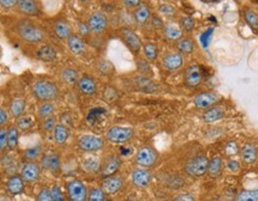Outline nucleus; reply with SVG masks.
<instances>
[{"mask_svg":"<svg viewBox=\"0 0 258 201\" xmlns=\"http://www.w3.org/2000/svg\"><path fill=\"white\" fill-rule=\"evenodd\" d=\"M120 35H121L123 42L127 45V47L130 50L131 53L135 54V55L139 54V51L142 47L141 40L139 39V36H137L131 29L122 28L121 30H120Z\"/></svg>","mask_w":258,"mask_h":201,"instance_id":"nucleus-7","label":"nucleus"},{"mask_svg":"<svg viewBox=\"0 0 258 201\" xmlns=\"http://www.w3.org/2000/svg\"><path fill=\"white\" fill-rule=\"evenodd\" d=\"M105 201H113L111 199H108V200H105Z\"/></svg>","mask_w":258,"mask_h":201,"instance_id":"nucleus-58","label":"nucleus"},{"mask_svg":"<svg viewBox=\"0 0 258 201\" xmlns=\"http://www.w3.org/2000/svg\"><path fill=\"white\" fill-rule=\"evenodd\" d=\"M137 70H139V72L143 77L152 73V67L150 62H147L146 60H137Z\"/></svg>","mask_w":258,"mask_h":201,"instance_id":"nucleus-45","label":"nucleus"},{"mask_svg":"<svg viewBox=\"0 0 258 201\" xmlns=\"http://www.w3.org/2000/svg\"><path fill=\"white\" fill-rule=\"evenodd\" d=\"M67 45L70 50L72 51V54H74V55H82V54H84L86 45L84 40L80 36L72 35L70 39L67 40Z\"/></svg>","mask_w":258,"mask_h":201,"instance_id":"nucleus-20","label":"nucleus"},{"mask_svg":"<svg viewBox=\"0 0 258 201\" xmlns=\"http://www.w3.org/2000/svg\"><path fill=\"white\" fill-rule=\"evenodd\" d=\"M7 146V129L0 128V152L4 151Z\"/></svg>","mask_w":258,"mask_h":201,"instance_id":"nucleus-48","label":"nucleus"},{"mask_svg":"<svg viewBox=\"0 0 258 201\" xmlns=\"http://www.w3.org/2000/svg\"><path fill=\"white\" fill-rule=\"evenodd\" d=\"M54 139L57 144H65L67 142L68 137H70V129L67 128V126L59 123L56 125L55 129H54Z\"/></svg>","mask_w":258,"mask_h":201,"instance_id":"nucleus-30","label":"nucleus"},{"mask_svg":"<svg viewBox=\"0 0 258 201\" xmlns=\"http://www.w3.org/2000/svg\"><path fill=\"white\" fill-rule=\"evenodd\" d=\"M133 17L137 24H145L150 19L151 10L145 4H141L139 7H136L133 12Z\"/></svg>","mask_w":258,"mask_h":201,"instance_id":"nucleus-26","label":"nucleus"},{"mask_svg":"<svg viewBox=\"0 0 258 201\" xmlns=\"http://www.w3.org/2000/svg\"><path fill=\"white\" fill-rule=\"evenodd\" d=\"M120 166H121V160L117 156H109L107 159L104 160L103 163L102 168V176L103 177H109V176H114L116 174V171L119 170Z\"/></svg>","mask_w":258,"mask_h":201,"instance_id":"nucleus-16","label":"nucleus"},{"mask_svg":"<svg viewBox=\"0 0 258 201\" xmlns=\"http://www.w3.org/2000/svg\"><path fill=\"white\" fill-rule=\"evenodd\" d=\"M55 113V107L51 104L50 102H43L39 108V116L41 119H48V117L53 116V114Z\"/></svg>","mask_w":258,"mask_h":201,"instance_id":"nucleus-38","label":"nucleus"},{"mask_svg":"<svg viewBox=\"0 0 258 201\" xmlns=\"http://www.w3.org/2000/svg\"><path fill=\"white\" fill-rule=\"evenodd\" d=\"M173 201H196V200H195V197L193 194L183 193V194H179L178 197L174 198Z\"/></svg>","mask_w":258,"mask_h":201,"instance_id":"nucleus-50","label":"nucleus"},{"mask_svg":"<svg viewBox=\"0 0 258 201\" xmlns=\"http://www.w3.org/2000/svg\"><path fill=\"white\" fill-rule=\"evenodd\" d=\"M159 12L162 13L163 16L168 17V18H171V17H173L174 13H176V8H174L170 4H160Z\"/></svg>","mask_w":258,"mask_h":201,"instance_id":"nucleus-44","label":"nucleus"},{"mask_svg":"<svg viewBox=\"0 0 258 201\" xmlns=\"http://www.w3.org/2000/svg\"><path fill=\"white\" fill-rule=\"evenodd\" d=\"M17 8L19 12L30 14V16H37L40 13L39 5L33 0H19V1H17Z\"/></svg>","mask_w":258,"mask_h":201,"instance_id":"nucleus-21","label":"nucleus"},{"mask_svg":"<svg viewBox=\"0 0 258 201\" xmlns=\"http://www.w3.org/2000/svg\"><path fill=\"white\" fill-rule=\"evenodd\" d=\"M100 187H102L105 194H115L123 187V180L121 177L115 176V175L114 176L104 177L102 183H100Z\"/></svg>","mask_w":258,"mask_h":201,"instance_id":"nucleus-14","label":"nucleus"},{"mask_svg":"<svg viewBox=\"0 0 258 201\" xmlns=\"http://www.w3.org/2000/svg\"><path fill=\"white\" fill-rule=\"evenodd\" d=\"M78 146L82 151L96 152L104 148V140L97 136H92V134H85L79 138Z\"/></svg>","mask_w":258,"mask_h":201,"instance_id":"nucleus-6","label":"nucleus"},{"mask_svg":"<svg viewBox=\"0 0 258 201\" xmlns=\"http://www.w3.org/2000/svg\"><path fill=\"white\" fill-rule=\"evenodd\" d=\"M17 33L22 37L24 41L35 43L42 41L43 37H44V33L40 27H37L35 23L27 21V19H23L18 23L17 25Z\"/></svg>","mask_w":258,"mask_h":201,"instance_id":"nucleus-1","label":"nucleus"},{"mask_svg":"<svg viewBox=\"0 0 258 201\" xmlns=\"http://www.w3.org/2000/svg\"><path fill=\"white\" fill-rule=\"evenodd\" d=\"M77 84H78L80 93L87 95V96H92V95L97 93V83L94 82V79L91 78V77H82V78H79Z\"/></svg>","mask_w":258,"mask_h":201,"instance_id":"nucleus-18","label":"nucleus"},{"mask_svg":"<svg viewBox=\"0 0 258 201\" xmlns=\"http://www.w3.org/2000/svg\"><path fill=\"white\" fill-rule=\"evenodd\" d=\"M123 5H125L126 7H139L140 5H141V2L137 1V0H126V1H123Z\"/></svg>","mask_w":258,"mask_h":201,"instance_id":"nucleus-56","label":"nucleus"},{"mask_svg":"<svg viewBox=\"0 0 258 201\" xmlns=\"http://www.w3.org/2000/svg\"><path fill=\"white\" fill-rule=\"evenodd\" d=\"M236 201H258V189L240 192Z\"/></svg>","mask_w":258,"mask_h":201,"instance_id":"nucleus-39","label":"nucleus"},{"mask_svg":"<svg viewBox=\"0 0 258 201\" xmlns=\"http://www.w3.org/2000/svg\"><path fill=\"white\" fill-rule=\"evenodd\" d=\"M61 79L62 82L67 83V84H76L79 80L78 72L74 70V68H65L61 72Z\"/></svg>","mask_w":258,"mask_h":201,"instance_id":"nucleus-35","label":"nucleus"},{"mask_svg":"<svg viewBox=\"0 0 258 201\" xmlns=\"http://www.w3.org/2000/svg\"><path fill=\"white\" fill-rule=\"evenodd\" d=\"M243 16L246 24H248L255 33H258V14L255 12L252 8H245Z\"/></svg>","mask_w":258,"mask_h":201,"instance_id":"nucleus-31","label":"nucleus"},{"mask_svg":"<svg viewBox=\"0 0 258 201\" xmlns=\"http://www.w3.org/2000/svg\"><path fill=\"white\" fill-rule=\"evenodd\" d=\"M33 91L36 99L44 100V102L55 100L57 95H59L57 85L55 83L49 82V80H39V82H36L33 86Z\"/></svg>","mask_w":258,"mask_h":201,"instance_id":"nucleus-2","label":"nucleus"},{"mask_svg":"<svg viewBox=\"0 0 258 201\" xmlns=\"http://www.w3.org/2000/svg\"><path fill=\"white\" fill-rule=\"evenodd\" d=\"M184 64V57L180 53H169L163 57V66L169 71L179 70Z\"/></svg>","mask_w":258,"mask_h":201,"instance_id":"nucleus-15","label":"nucleus"},{"mask_svg":"<svg viewBox=\"0 0 258 201\" xmlns=\"http://www.w3.org/2000/svg\"><path fill=\"white\" fill-rule=\"evenodd\" d=\"M37 57L44 62H50L56 57V50L51 46H43L37 50Z\"/></svg>","mask_w":258,"mask_h":201,"instance_id":"nucleus-29","label":"nucleus"},{"mask_svg":"<svg viewBox=\"0 0 258 201\" xmlns=\"http://www.w3.org/2000/svg\"><path fill=\"white\" fill-rule=\"evenodd\" d=\"M83 169L87 172H96L100 168V162L98 157H86L82 163Z\"/></svg>","mask_w":258,"mask_h":201,"instance_id":"nucleus-33","label":"nucleus"},{"mask_svg":"<svg viewBox=\"0 0 258 201\" xmlns=\"http://www.w3.org/2000/svg\"><path fill=\"white\" fill-rule=\"evenodd\" d=\"M203 80L202 68L199 65H190L184 71V83L189 88H196Z\"/></svg>","mask_w":258,"mask_h":201,"instance_id":"nucleus-9","label":"nucleus"},{"mask_svg":"<svg viewBox=\"0 0 258 201\" xmlns=\"http://www.w3.org/2000/svg\"><path fill=\"white\" fill-rule=\"evenodd\" d=\"M79 33L82 35H87L90 33V29L87 27V23H79Z\"/></svg>","mask_w":258,"mask_h":201,"instance_id":"nucleus-57","label":"nucleus"},{"mask_svg":"<svg viewBox=\"0 0 258 201\" xmlns=\"http://www.w3.org/2000/svg\"><path fill=\"white\" fill-rule=\"evenodd\" d=\"M135 84L139 86V89H141L142 91H146V93H153V91H156L158 88L151 79H148L147 77H143V76L135 78Z\"/></svg>","mask_w":258,"mask_h":201,"instance_id":"nucleus-32","label":"nucleus"},{"mask_svg":"<svg viewBox=\"0 0 258 201\" xmlns=\"http://www.w3.org/2000/svg\"><path fill=\"white\" fill-rule=\"evenodd\" d=\"M226 166H227V169L229 171H233V172H237L238 170H239V168H240V165H239V163L237 162V160H228L227 162V164H226Z\"/></svg>","mask_w":258,"mask_h":201,"instance_id":"nucleus-52","label":"nucleus"},{"mask_svg":"<svg viewBox=\"0 0 258 201\" xmlns=\"http://www.w3.org/2000/svg\"><path fill=\"white\" fill-rule=\"evenodd\" d=\"M87 27L91 33H103L108 27V18L103 12H94L88 17Z\"/></svg>","mask_w":258,"mask_h":201,"instance_id":"nucleus-10","label":"nucleus"},{"mask_svg":"<svg viewBox=\"0 0 258 201\" xmlns=\"http://www.w3.org/2000/svg\"><path fill=\"white\" fill-rule=\"evenodd\" d=\"M87 201H105V193L102 188H93L88 193Z\"/></svg>","mask_w":258,"mask_h":201,"instance_id":"nucleus-42","label":"nucleus"},{"mask_svg":"<svg viewBox=\"0 0 258 201\" xmlns=\"http://www.w3.org/2000/svg\"><path fill=\"white\" fill-rule=\"evenodd\" d=\"M222 158L221 157H214L213 159L209 160V164H208V175L213 179H216L221 175L222 172Z\"/></svg>","mask_w":258,"mask_h":201,"instance_id":"nucleus-27","label":"nucleus"},{"mask_svg":"<svg viewBox=\"0 0 258 201\" xmlns=\"http://www.w3.org/2000/svg\"><path fill=\"white\" fill-rule=\"evenodd\" d=\"M33 126V120L31 117H21L17 122V128H21V129H28Z\"/></svg>","mask_w":258,"mask_h":201,"instance_id":"nucleus-47","label":"nucleus"},{"mask_svg":"<svg viewBox=\"0 0 258 201\" xmlns=\"http://www.w3.org/2000/svg\"><path fill=\"white\" fill-rule=\"evenodd\" d=\"M130 177L131 182L136 187H147L152 181V174L146 169H135Z\"/></svg>","mask_w":258,"mask_h":201,"instance_id":"nucleus-17","label":"nucleus"},{"mask_svg":"<svg viewBox=\"0 0 258 201\" xmlns=\"http://www.w3.org/2000/svg\"><path fill=\"white\" fill-rule=\"evenodd\" d=\"M208 164H209L208 158L206 157L205 154H200V156H196L186 163L184 170L189 176L201 177L207 172Z\"/></svg>","mask_w":258,"mask_h":201,"instance_id":"nucleus-3","label":"nucleus"},{"mask_svg":"<svg viewBox=\"0 0 258 201\" xmlns=\"http://www.w3.org/2000/svg\"><path fill=\"white\" fill-rule=\"evenodd\" d=\"M164 33L166 39L170 40V41H178L183 37L182 29L174 23H168V24L164 25Z\"/></svg>","mask_w":258,"mask_h":201,"instance_id":"nucleus-24","label":"nucleus"},{"mask_svg":"<svg viewBox=\"0 0 258 201\" xmlns=\"http://www.w3.org/2000/svg\"><path fill=\"white\" fill-rule=\"evenodd\" d=\"M211 201H219V200H211Z\"/></svg>","mask_w":258,"mask_h":201,"instance_id":"nucleus-59","label":"nucleus"},{"mask_svg":"<svg viewBox=\"0 0 258 201\" xmlns=\"http://www.w3.org/2000/svg\"><path fill=\"white\" fill-rule=\"evenodd\" d=\"M18 128L14 127V126H11L10 128L7 129V148L10 150H14V149L18 146Z\"/></svg>","mask_w":258,"mask_h":201,"instance_id":"nucleus-34","label":"nucleus"},{"mask_svg":"<svg viewBox=\"0 0 258 201\" xmlns=\"http://www.w3.org/2000/svg\"><path fill=\"white\" fill-rule=\"evenodd\" d=\"M219 97L215 93H201L194 97V104L195 107L199 109H209L214 107V104H216Z\"/></svg>","mask_w":258,"mask_h":201,"instance_id":"nucleus-11","label":"nucleus"},{"mask_svg":"<svg viewBox=\"0 0 258 201\" xmlns=\"http://www.w3.org/2000/svg\"><path fill=\"white\" fill-rule=\"evenodd\" d=\"M157 158L158 154L157 152L154 151V149L150 148V146H142V148L139 149V151L136 152L135 162L136 164H139L140 166L148 168V166L156 164Z\"/></svg>","mask_w":258,"mask_h":201,"instance_id":"nucleus-8","label":"nucleus"},{"mask_svg":"<svg viewBox=\"0 0 258 201\" xmlns=\"http://www.w3.org/2000/svg\"><path fill=\"white\" fill-rule=\"evenodd\" d=\"M7 120H8L7 111L5 110V109L0 108V128H1L2 125H5V123L7 122Z\"/></svg>","mask_w":258,"mask_h":201,"instance_id":"nucleus-53","label":"nucleus"},{"mask_svg":"<svg viewBox=\"0 0 258 201\" xmlns=\"http://www.w3.org/2000/svg\"><path fill=\"white\" fill-rule=\"evenodd\" d=\"M0 5L5 8H11L17 6V1L16 0H0Z\"/></svg>","mask_w":258,"mask_h":201,"instance_id":"nucleus-54","label":"nucleus"},{"mask_svg":"<svg viewBox=\"0 0 258 201\" xmlns=\"http://www.w3.org/2000/svg\"><path fill=\"white\" fill-rule=\"evenodd\" d=\"M152 25L156 29H163L164 28V22L159 16H153L152 17Z\"/></svg>","mask_w":258,"mask_h":201,"instance_id":"nucleus-51","label":"nucleus"},{"mask_svg":"<svg viewBox=\"0 0 258 201\" xmlns=\"http://www.w3.org/2000/svg\"><path fill=\"white\" fill-rule=\"evenodd\" d=\"M50 194L51 198H53V201H65L64 194H62V192L60 191V188L57 186L51 187Z\"/></svg>","mask_w":258,"mask_h":201,"instance_id":"nucleus-46","label":"nucleus"},{"mask_svg":"<svg viewBox=\"0 0 258 201\" xmlns=\"http://www.w3.org/2000/svg\"><path fill=\"white\" fill-rule=\"evenodd\" d=\"M54 31H55L56 36L61 40H68L73 35L72 34V28L67 22L65 21H59L54 25Z\"/></svg>","mask_w":258,"mask_h":201,"instance_id":"nucleus-25","label":"nucleus"},{"mask_svg":"<svg viewBox=\"0 0 258 201\" xmlns=\"http://www.w3.org/2000/svg\"><path fill=\"white\" fill-rule=\"evenodd\" d=\"M41 166L45 170L55 174L60 170V156L54 151H48L42 154Z\"/></svg>","mask_w":258,"mask_h":201,"instance_id":"nucleus-12","label":"nucleus"},{"mask_svg":"<svg viewBox=\"0 0 258 201\" xmlns=\"http://www.w3.org/2000/svg\"><path fill=\"white\" fill-rule=\"evenodd\" d=\"M134 136V129L131 127L115 126L107 132V139L114 144H125L129 142Z\"/></svg>","mask_w":258,"mask_h":201,"instance_id":"nucleus-4","label":"nucleus"},{"mask_svg":"<svg viewBox=\"0 0 258 201\" xmlns=\"http://www.w3.org/2000/svg\"><path fill=\"white\" fill-rule=\"evenodd\" d=\"M212 33H213V30H212V29H209L208 31H206V33L203 34L202 36H201V41L203 42V45H205L206 47H207V45H208V42H209V39H211V37H212Z\"/></svg>","mask_w":258,"mask_h":201,"instance_id":"nucleus-55","label":"nucleus"},{"mask_svg":"<svg viewBox=\"0 0 258 201\" xmlns=\"http://www.w3.org/2000/svg\"><path fill=\"white\" fill-rule=\"evenodd\" d=\"M223 115H225V109L222 107H212L203 113L202 120L206 123H213L219 121Z\"/></svg>","mask_w":258,"mask_h":201,"instance_id":"nucleus-22","label":"nucleus"},{"mask_svg":"<svg viewBox=\"0 0 258 201\" xmlns=\"http://www.w3.org/2000/svg\"><path fill=\"white\" fill-rule=\"evenodd\" d=\"M176 47L178 50V53L183 54H191L195 50V42L190 37H182L176 43Z\"/></svg>","mask_w":258,"mask_h":201,"instance_id":"nucleus-28","label":"nucleus"},{"mask_svg":"<svg viewBox=\"0 0 258 201\" xmlns=\"http://www.w3.org/2000/svg\"><path fill=\"white\" fill-rule=\"evenodd\" d=\"M42 154V148L41 146H34V148L27 149L24 152H23V156H24L25 159L30 160H35L36 158H39Z\"/></svg>","mask_w":258,"mask_h":201,"instance_id":"nucleus-40","label":"nucleus"},{"mask_svg":"<svg viewBox=\"0 0 258 201\" xmlns=\"http://www.w3.org/2000/svg\"><path fill=\"white\" fill-rule=\"evenodd\" d=\"M37 201H53V198H51L49 189L43 188L42 191L39 193V197H37Z\"/></svg>","mask_w":258,"mask_h":201,"instance_id":"nucleus-49","label":"nucleus"},{"mask_svg":"<svg viewBox=\"0 0 258 201\" xmlns=\"http://www.w3.org/2000/svg\"><path fill=\"white\" fill-rule=\"evenodd\" d=\"M7 191L13 195L21 194L24 191V181L22 176H18V175L11 176L7 181Z\"/></svg>","mask_w":258,"mask_h":201,"instance_id":"nucleus-23","label":"nucleus"},{"mask_svg":"<svg viewBox=\"0 0 258 201\" xmlns=\"http://www.w3.org/2000/svg\"><path fill=\"white\" fill-rule=\"evenodd\" d=\"M67 197L71 201H87V188L82 181H70L67 183Z\"/></svg>","mask_w":258,"mask_h":201,"instance_id":"nucleus-5","label":"nucleus"},{"mask_svg":"<svg viewBox=\"0 0 258 201\" xmlns=\"http://www.w3.org/2000/svg\"><path fill=\"white\" fill-rule=\"evenodd\" d=\"M41 168L35 162H28L22 168V179L24 182H35L39 180Z\"/></svg>","mask_w":258,"mask_h":201,"instance_id":"nucleus-13","label":"nucleus"},{"mask_svg":"<svg viewBox=\"0 0 258 201\" xmlns=\"http://www.w3.org/2000/svg\"><path fill=\"white\" fill-rule=\"evenodd\" d=\"M179 28L182 29V31L184 30V31H188V33H190V31H193L195 29V19L190 16L183 17V18H180L179 21Z\"/></svg>","mask_w":258,"mask_h":201,"instance_id":"nucleus-41","label":"nucleus"},{"mask_svg":"<svg viewBox=\"0 0 258 201\" xmlns=\"http://www.w3.org/2000/svg\"><path fill=\"white\" fill-rule=\"evenodd\" d=\"M25 110V102L22 99H16L11 102L10 111L14 117H19Z\"/></svg>","mask_w":258,"mask_h":201,"instance_id":"nucleus-36","label":"nucleus"},{"mask_svg":"<svg viewBox=\"0 0 258 201\" xmlns=\"http://www.w3.org/2000/svg\"><path fill=\"white\" fill-rule=\"evenodd\" d=\"M143 54L148 61H156L158 57V48L154 43L147 42L143 46Z\"/></svg>","mask_w":258,"mask_h":201,"instance_id":"nucleus-37","label":"nucleus"},{"mask_svg":"<svg viewBox=\"0 0 258 201\" xmlns=\"http://www.w3.org/2000/svg\"><path fill=\"white\" fill-rule=\"evenodd\" d=\"M56 127V119L54 116L42 120L41 129L44 132H51Z\"/></svg>","mask_w":258,"mask_h":201,"instance_id":"nucleus-43","label":"nucleus"},{"mask_svg":"<svg viewBox=\"0 0 258 201\" xmlns=\"http://www.w3.org/2000/svg\"><path fill=\"white\" fill-rule=\"evenodd\" d=\"M240 156H242L243 162L245 164H254L256 163L258 158V150L254 144H246L243 146L242 151H240Z\"/></svg>","mask_w":258,"mask_h":201,"instance_id":"nucleus-19","label":"nucleus"}]
</instances>
